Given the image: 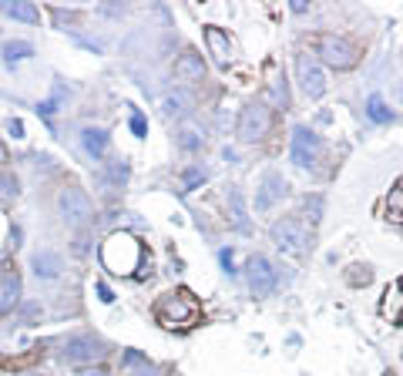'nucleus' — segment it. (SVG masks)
I'll use <instances>...</instances> for the list:
<instances>
[{
    "label": "nucleus",
    "mask_w": 403,
    "mask_h": 376,
    "mask_svg": "<svg viewBox=\"0 0 403 376\" xmlns=\"http://www.w3.org/2000/svg\"><path fill=\"white\" fill-rule=\"evenodd\" d=\"M141 262V246L135 235L128 232H111L101 246V266L111 273V276H131Z\"/></svg>",
    "instance_id": "1"
},
{
    "label": "nucleus",
    "mask_w": 403,
    "mask_h": 376,
    "mask_svg": "<svg viewBox=\"0 0 403 376\" xmlns=\"http://www.w3.org/2000/svg\"><path fill=\"white\" fill-rule=\"evenodd\" d=\"M269 235H273V246H276L282 255H302V252H306V242H309V228H306V222L296 219V215L279 219Z\"/></svg>",
    "instance_id": "2"
},
{
    "label": "nucleus",
    "mask_w": 403,
    "mask_h": 376,
    "mask_svg": "<svg viewBox=\"0 0 403 376\" xmlns=\"http://www.w3.org/2000/svg\"><path fill=\"white\" fill-rule=\"evenodd\" d=\"M320 57L336 71H350L360 61V48L346 37H340V34H323L320 37Z\"/></svg>",
    "instance_id": "3"
},
{
    "label": "nucleus",
    "mask_w": 403,
    "mask_h": 376,
    "mask_svg": "<svg viewBox=\"0 0 403 376\" xmlns=\"http://www.w3.org/2000/svg\"><path fill=\"white\" fill-rule=\"evenodd\" d=\"M158 319L165 323V326H188L192 319H195V313H199V306L192 299V293H168L165 299L158 302Z\"/></svg>",
    "instance_id": "4"
},
{
    "label": "nucleus",
    "mask_w": 403,
    "mask_h": 376,
    "mask_svg": "<svg viewBox=\"0 0 403 376\" xmlns=\"http://www.w3.org/2000/svg\"><path fill=\"white\" fill-rule=\"evenodd\" d=\"M269 125H273V115H269V108L266 104H249V108H242V115H239V141H259V138H266L269 135Z\"/></svg>",
    "instance_id": "5"
},
{
    "label": "nucleus",
    "mask_w": 403,
    "mask_h": 376,
    "mask_svg": "<svg viewBox=\"0 0 403 376\" xmlns=\"http://www.w3.org/2000/svg\"><path fill=\"white\" fill-rule=\"evenodd\" d=\"M57 208H61V219L71 228H81L91 222V199L81 188H64L61 199H57Z\"/></svg>",
    "instance_id": "6"
},
{
    "label": "nucleus",
    "mask_w": 403,
    "mask_h": 376,
    "mask_svg": "<svg viewBox=\"0 0 403 376\" xmlns=\"http://www.w3.org/2000/svg\"><path fill=\"white\" fill-rule=\"evenodd\" d=\"M249 289L255 299H266V296H273L279 286V276H276V266L266 259V255H252L249 259Z\"/></svg>",
    "instance_id": "7"
},
{
    "label": "nucleus",
    "mask_w": 403,
    "mask_h": 376,
    "mask_svg": "<svg viewBox=\"0 0 403 376\" xmlns=\"http://www.w3.org/2000/svg\"><path fill=\"white\" fill-rule=\"evenodd\" d=\"M320 151H323L320 135H313L309 128H302V125L293 131V161H296L299 168H313L316 158H320Z\"/></svg>",
    "instance_id": "8"
},
{
    "label": "nucleus",
    "mask_w": 403,
    "mask_h": 376,
    "mask_svg": "<svg viewBox=\"0 0 403 376\" xmlns=\"http://www.w3.org/2000/svg\"><path fill=\"white\" fill-rule=\"evenodd\" d=\"M286 192H289V181L279 172H266L262 181H259V188H255V212H269L276 201L286 199Z\"/></svg>",
    "instance_id": "9"
},
{
    "label": "nucleus",
    "mask_w": 403,
    "mask_h": 376,
    "mask_svg": "<svg viewBox=\"0 0 403 376\" xmlns=\"http://www.w3.org/2000/svg\"><path fill=\"white\" fill-rule=\"evenodd\" d=\"M61 356H64L68 363H95V359L104 356V343L95 339V336H71V339L64 343Z\"/></svg>",
    "instance_id": "10"
},
{
    "label": "nucleus",
    "mask_w": 403,
    "mask_h": 376,
    "mask_svg": "<svg viewBox=\"0 0 403 376\" xmlns=\"http://www.w3.org/2000/svg\"><path fill=\"white\" fill-rule=\"evenodd\" d=\"M296 71H299V88L306 98L320 101L323 95H326V75H323V68L320 64H313V61H306V57H299L296 61Z\"/></svg>",
    "instance_id": "11"
},
{
    "label": "nucleus",
    "mask_w": 403,
    "mask_h": 376,
    "mask_svg": "<svg viewBox=\"0 0 403 376\" xmlns=\"http://www.w3.org/2000/svg\"><path fill=\"white\" fill-rule=\"evenodd\" d=\"M175 77L178 81H202L205 77V61L199 50H185L175 57Z\"/></svg>",
    "instance_id": "12"
},
{
    "label": "nucleus",
    "mask_w": 403,
    "mask_h": 376,
    "mask_svg": "<svg viewBox=\"0 0 403 376\" xmlns=\"http://www.w3.org/2000/svg\"><path fill=\"white\" fill-rule=\"evenodd\" d=\"M0 14H7L14 21H24V24H41V10L30 0H0Z\"/></svg>",
    "instance_id": "13"
},
{
    "label": "nucleus",
    "mask_w": 403,
    "mask_h": 376,
    "mask_svg": "<svg viewBox=\"0 0 403 376\" xmlns=\"http://www.w3.org/2000/svg\"><path fill=\"white\" fill-rule=\"evenodd\" d=\"M21 276L17 273H3L0 276V313H10V309H17V302H21Z\"/></svg>",
    "instance_id": "14"
},
{
    "label": "nucleus",
    "mask_w": 403,
    "mask_h": 376,
    "mask_svg": "<svg viewBox=\"0 0 403 376\" xmlns=\"http://www.w3.org/2000/svg\"><path fill=\"white\" fill-rule=\"evenodd\" d=\"M30 266H34V276L37 279H57L61 276V269H64V262H61V255L57 252H37L34 259H30Z\"/></svg>",
    "instance_id": "15"
},
{
    "label": "nucleus",
    "mask_w": 403,
    "mask_h": 376,
    "mask_svg": "<svg viewBox=\"0 0 403 376\" xmlns=\"http://www.w3.org/2000/svg\"><path fill=\"white\" fill-rule=\"evenodd\" d=\"M108 141H111V138H108V131H104V128H84V131H81V145H84V151H88L95 161L104 158Z\"/></svg>",
    "instance_id": "16"
},
{
    "label": "nucleus",
    "mask_w": 403,
    "mask_h": 376,
    "mask_svg": "<svg viewBox=\"0 0 403 376\" xmlns=\"http://www.w3.org/2000/svg\"><path fill=\"white\" fill-rule=\"evenodd\" d=\"M195 108V98L188 91H175V95H165L161 98V115L165 118H175V115H188Z\"/></svg>",
    "instance_id": "17"
},
{
    "label": "nucleus",
    "mask_w": 403,
    "mask_h": 376,
    "mask_svg": "<svg viewBox=\"0 0 403 376\" xmlns=\"http://www.w3.org/2000/svg\"><path fill=\"white\" fill-rule=\"evenodd\" d=\"M205 41H208V50H212L222 64L232 57V41H228V34L222 27H205Z\"/></svg>",
    "instance_id": "18"
},
{
    "label": "nucleus",
    "mask_w": 403,
    "mask_h": 376,
    "mask_svg": "<svg viewBox=\"0 0 403 376\" xmlns=\"http://www.w3.org/2000/svg\"><path fill=\"white\" fill-rule=\"evenodd\" d=\"M175 141H178V148L199 151L202 145H205V135H202V128H195V125H181L175 131Z\"/></svg>",
    "instance_id": "19"
},
{
    "label": "nucleus",
    "mask_w": 403,
    "mask_h": 376,
    "mask_svg": "<svg viewBox=\"0 0 403 376\" xmlns=\"http://www.w3.org/2000/svg\"><path fill=\"white\" fill-rule=\"evenodd\" d=\"M34 57V44L30 41H7L3 44V61L7 64H17V61H27Z\"/></svg>",
    "instance_id": "20"
},
{
    "label": "nucleus",
    "mask_w": 403,
    "mask_h": 376,
    "mask_svg": "<svg viewBox=\"0 0 403 376\" xmlns=\"http://www.w3.org/2000/svg\"><path fill=\"white\" fill-rule=\"evenodd\" d=\"M366 115H370V121H377V125L393 121V111L386 108V101L380 98V95H370V101H366Z\"/></svg>",
    "instance_id": "21"
},
{
    "label": "nucleus",
    "mask_w": 403,
    "mask_h": 376,
    "mask_svg": "<svg viewBox=\"0 0 403 376\" xmlns=\"http://www.w3.org/2000/svg\"><path fill=\"white\" fill-rule=\"evenodd\" d=\"M386 212H390L397 222H403V181H397V185L390 188V195H386Z\"/></svg>",
    "instance_id": "22"
},
{
    "label": "nucleus",
    "mask_w": 403,
    "mask_h": 376,
    "mask_svg": "<svg viewBox=\"0 0 403 376\" xmlns=\"http://www.w3.org/2000/svg\"><path fill=\"white\" fill-rule=\"evenodd\" d=\"M228 205H232V222H235V228H246V208H242V192L239 188L228 192Z\"/></svg>",
    "instance_id": "23"
},
{
    "label": "nucleus",
    "mask_w": 403,
    "mask_h": 376,
    "mask_svg": "<svg viewBox=\"0 0 403 376\" xmlns=\"http://www.w3.org/2000/svg\"><path fill=\"white\" fill-rule=\"evenodd\" d=\"M17 199V178L14 175H0V201Z\"/></svg>",
    "instance_id": "24"
},
{
    "label": "nucleus",
    "mask_w": 403,
    "mask_h": 376,
    "mask_svg": "<svg viewBox=\"0 0 403 376\" xmlns=\"http://www.w3.org/2000/svg\"><path fill=\"white\" fill-rule=\"evenodd\" d=\"M7 135H10L14 141H21V138H24V121H21V118H10V121H7Z\"/></svg>",
    "instance_id": "25"
},
{
    "label": "nucleus",
    "mask_w": 403,
    "mask_h": 376,
    "mask_svg": "<svg viewBox=\"0 0 403 376\" xmlns=\"http://www.w3.org/2000/svg\"><path fill=\"white\" fill-rule=\"evenodd\" d=\"M199 181H205V172H202V168H188V172H185V188H195Z\"/></svg>",
    "instance_id": "26"
},
{
    "label": "nucleus",
    "mask_w": 403,
    "mask_h": 376,
    "mask_svg": "<svg viewBox=\"0 0 403 376\" xmlns=\"http://www.w3.org/2000/svg\"><path fill=\"white\" fill-rule=\"evenodd\" d=\"M131 131H135V135H138V138H145V135H148V125H145V118H141V115H138V111H135V115H131Z\"/></svg>",
    "instance_id": "27"
},
{
    "label": "nucleus",
    "mask_w": 403,
    "mask_h": 376,
    "mask_svg": "<svg viewBox=\"0 0 403 376\" xmlns=\"http://www.w3.org/2000/svg\"><path fill=\"white\" fill-rule=\"evenodd\" d=\"M370 279H373V273H370L366 266H363V273H350V282H353V286H366Z\"/></svg>",
    "instance_id": "28"
},
{
    "label": "nucleus",
    "mask_w": 403,
    "mask_h": 376,
    "mask_svg": "<svg viewBox=\"0 0 403 376\" xmlns=\"http://www.w3.org/2000/svg\"><path fill=\"white\" fill-rule=\"evenodd\" d=\"M219 255H222V266H226V273H228V276H235V269H232V259H235V255H232V249H222Z\"/></svg>",
    "instance_id": "29"
},
{
    "label": "nucleus",
    "mask_w": 403,
    "mask_h": 376,
    "mask_svg": "<svg viewBox=\"0 0 403 376\" xmlns=\"http://www.w3.org/2000/svg\"><path fill=\"white\" fill-rule=\"evenodd\" d=\"M98 299H101V302H111V299H115V293H111V289H108L104 282H98Z\"/></svg>",
    "instance_id": "30"
},
{
    "label": "nucleus",
    "mask_w": 403,
    "mask_h": 376,
    "mask_svg": "<svg viewBox=\"0 0 403 376\" xmlns=\"http://www.w3.org/2000/svg\"><path fill=\"white\" fill-rule=\"evenodd\" d=\"M77 376H104V370H81Z\"/></svg>",
    "instance_id": "31"
},
{
    "label": "nucleus",
    "mask_w": 403,
    "mask_h": 376,
    "mask_svg": "<svg viewBox=\"0 0 403 376\" xmlns=\"http://www.w3.org/2000/svg\"><path fill=\"white\" fill-rule=\"evenodd\" d=\"M131 376H155V373H151V370H145V373H131Z\"/></svg>",
    "instance_id": "32"
},
{
    "label": "nucleus",
    "mask_w": 403,
    "mask_h": 376,
    "mask_svg": "<svg viewBox=\"0 0 403 376\" xmlns=\"http://www.w3.org/2000/svg\"><path fill=\"white\" fill-rule=\"evenodd\" d=\"M397 319H400V326H403V313H400V316H397Z\"/></svg>",
    "instance_id": "33"
},
{
    "label": "nucleus",
    "mask_w": 403,
    "mask_h": 376,
    "mask_svg": "<svg viewBox=\"0 0 403 376\" xmlns=\"http://www.w3.org/2000/svg\"><path fill=\"white\" fill-rule=\"evenodd\" d=\"M21 376H37V373H21Z\"/></svg>",
    "instance_id": "34"
},
{
    "label": "nucleus",
    "mask_w": 403,
    "mask_h": 376,
    "mask_svg": "<svg viewBox=\"0 0 403 376\" xmlns=\"http://www.w3.org/2000/svg\"><path fill=\"white\" fill-rule=\"evenodd\" d=\"M397 286H400V289H403V279H400V282H397Z\"/></svg>",
    "instance_id": "35"
}]
</instances>
